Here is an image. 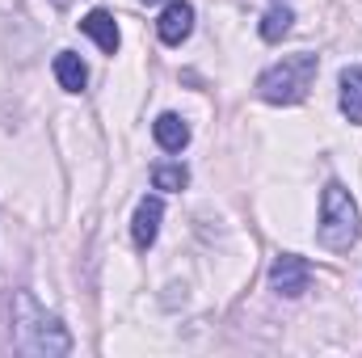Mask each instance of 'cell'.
I'll return each mask as SVG.
<instances>
[{
	"mask_svg": "<svg viewBox=\"0 0 362 358\" xmlns=\"http://www.w3.org/2000/svg\"><path fill=\"white\" fill-rule=\"evenodd\" d=\"M13 346L34 358H59L72 350V337L59 325V316L38 308V299L30 291H17L13 295Z\"/></svg>",
	"mask_w": 362,
	"mask_h": 358,
	"instance_id": "cell-1",
	"label": "cell"
},
{
	"mask_svg": "<svg viewBox=\"0 0 362 358\" xmlns=\"http://www.w3.org/2000/svg\"><path fill=\"white\" fill-rule=\"evenodd\" d=\"M316 72H320V59H316L312 51L286 55V59L270 64V68L257 76V97L270 101V105H299V101L308 97V89H312Z\"/></svg>",
	"mask_w": 362,
	"mask_h": 358,
	"instance_id": "cell-2",
	"label": "cell"
},
{
	"mask_svg": "<svg viewBox=\"0 0 362 358\" xmlns=\"http://www.w3.org/2000/svg\"><path fill=\"white\" fill-rule=\"evenodd\" d=\"M362 232L358 202L350 198V190L341 181H329L320 194V245L333 253H346Z\"/></svg>",
	"mask_w": 362,
	"mask_h": 358,
	"instance_id": "cell-3",
	"label": "cell"
},
{
	"mask_svg": "<svg viewBox=\"0 0 362 358\" xmlns=\"http://www.w3.org/2000/svg\"><path fill=\"white\" fill-rule=\"evenodd\" d=\"M270 287L282 299H299L312 287V266L303 258H295V253H278L270 266Z\"/></svg>",
	"mask_w": 362,
	"mask_h": 358,
	"instance_id": "cell-4",
	"label": "cell"
},
{
	"mask_svg": "<svg viewBox=\"0 0 362 358\" xmlns=\"http://www.w3.org/2000/svg\"><path fill=\"white\" fill-rule=\"evenodd\" d=\"M189 30H194V4L189 0H169L165 13H160V21H156L160 42L165 47H181L189 38Z\"/></svg>",
	"mask_w": 362,
	"mask_h": 358,
	"instance_id": "cell-5",
	"label": "cell"
},
{
	"mask_svg": "<svg viewBox=\"0 0 362 358\" xmlns=\"http://www.w3.org/2000/svg\"><path fill=\"white\" fill-rule=\"evenodd\" d=\"M160 215H165V202L152 194V198H139L135 207V224H131V236H135V249H152L156 245V232H160Z\"/></svg>",
	"mask_w": 362,
	"mask_h": 358,
	"instance_id": "cell-6",
	"label": "cell"
},
{
	"mask_svg": "<svg viewBox=\"0 0 362 358\" xmlns=\"http://www.w3.org/2000/svg\"><path fill=\"white\" fill-rule=\"evenodd\" d=\"M81 30L89 34V38L101 47V51H105V55H114V51H118V42H122V34H118L114 17H110L105 8H93V13H85V17H81Z\"/></svg>",
	"mask_w": 362,
	"mask_h": 358,
	"instance_id": "cell-7",
	"label": "cell"
},
{
	"mask_svg": "<svg viewBox=\"0 0 362 358\" xmlns=\"http://www.w3.org/2000/svg\"><path fill=\"white\" fill-rule=\"evenodd\" d=\"M152 135H156V144H160L165 152H181V148L189 144V127H185L181 114H160V118L152 122Z\"/></svg>",
	"mask_w": 362,
	"mask_h": 358,
	"instance_id": "cell-8",
	"label": "cell"
},
{
	"mask_svg": "<svg viewBox=\"0 0 362 358\" xmlns=\"http://www.w3.org/2000/svg\"><path fill=\"white\" fill-rule=\"evenodd\" d=\"M341 114L354 127H362V64L341 72Z\"/></svg>",
	"mask_w": 362,
	"mask_h": 358,
	"instance_id": "cell-9",
	"label": "cell"
},
{
	"mask_svg": "<svg viewBox=\"0 0 362 358\" xmlns=\"http://www.w3.org/2000/svg\"><path fill=\"white\" fill-rule=\"evenodd\" d=\"M55 81H59V89L81 93V89H85V81H89V68L81 64V55L59 51V55H55Z\"/></svg>",
	"mask_w": 362,
	"mask_h": 358,
	"instance_id": "cell-10",
	"label": "cell"
},
{
	"mask_svg": "<svg viewBox=\"0 0 362 358\" xmlns=\"http://www.w3.org/2000/svg\"><path fill=\"white\" fill-rule=\"evenodd\" d=\"M291 21H295V13H291L286 4H274L270 13L262 17V38H266V42L286 38V34H291Z\"/></svg>",
	"mask_w": 362,
	"mask_h": 358,
	"instance_id": "cell-11",
	"label": "cell"
},
{
	"mask_svg": "<svg viewBox=\"0 0 362 358\" xmlns=\"http://www.w3.org/2000/svg\"><path fill=\"white\" fill-rule=\"evenodd\" d=\"M185 181H189L185 165H156V169H152V185H156V190H181Z\"/></svg>",
	"mask_w": 362,
	"mask_h": 358,
	"instance_id": "cell-12",
	"label": "cell"
},
{
	"mask_svg": "<svg viewBox=\"0 0 362 358\" xmlns=\"http://www.w3.org/2000/svg\"><path fill=\"white\" fill-rule=\"evenodd\" d=\"M51 4H55V8H68V4H72V0H51Z\"/></svg>",
	"mask_w": 362,
	"mask_h": 358,
	"instance_id": "cell-13",
	"label": "cell"
},
{
	"mask_svg": "<svg viewBox=\"0 0 362 358\" xmlns=\"http://www.w3.org/2000/svg\"><path fill=\"white\" fill-rule=\"evenodd\" d=\"M144 4H156V0H144Z\"/></svg>",
	"mask_w": 362,
	"mask_h": 358,
	"instance_id": "cell-14",
	"label": "cell"
}]
</instances>
